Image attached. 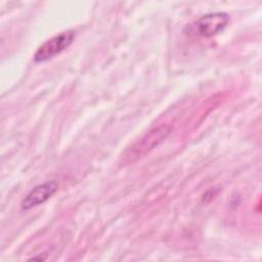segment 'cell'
Returning a JSON list of instances; mask_svg holds the SVG:
<instances>
[{
  "label": "cell",
  "mask_w": 262,
  "mask_h": 262,
  "mask_svg": "<svg viewBox=\"0 0 262 262\" xmlns=\"http://www.w3.org/2000/svg\"><path fill=\"white\" fill-rule=\"evenodd\" d=\"M75 36V31L67 30L49 38L37 48L34 54V60L36 62H44L51 59L66 50L73 43Z\"/></svg>",
  "instance_id": "obj_3"
},
{
  "label": "cell",
  "mask_w": 262,
  "mask_h": 262,
  "mask_svg": "<svg viewBox=\"0 0 262 262\" xmlns=\"http://www.w3.org/2000/svg\"><path fill=\"white\" fill-rule=\"evenodd\" d=\"M229 15L226 12H211L207 13L188 27L189 33L194 35L210 38L219 34L229 23Z\"/></svg>",
  "instance_id": "obj_2"
},
{
  "label": "cell",
  "mask_w": 262,
  "mask_h": 262,
  "mask_svg": "<svg viewBox=\"0 0 262 262\" xmlns=\"http://www.w3.org/2000/svg\"><path fill=\"white\" fill-rule=\"evenodd\" d=\"M57 190V183L55 181H47L36 185L32 188L21 201V209L30 210L39 205H42L49 200Z\"/></svg>",
  "instance_id": "obj_4"
},
{
  "label": "cell",
  "mask_w": 262,
  "mask_h": 262,
  "mask_svg": "<svg viewBox=\"0 0 262 262\" xmlns=\"http://www.w3.org/2000/svg\"><path fill=\"white\" fill-rule=\"evenodd\" d=\"M172 126L169 124H161L147 131L140 139L128 147L121 157L120 164L128 165L136 162L155 148H157L170 135Z\"/></svg>",
  "instance_id": "obj_1"
}]
</instances>
